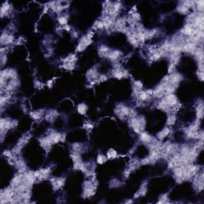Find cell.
<instances>
[{
  "mask_svg": "<svg viewBox=\"0 0 204 204\" xmlns=\"http://www.w3.org/2000/svg\"><path fill=\"white\" fill-rule=\"evenodd\" d=\"M128 124L135 132L140 133L144 131L145 125H146V121H145V118L144 116H135L133 117H130Z\"/></svg>",
  "mask_w": 204,
  "mask_h": 204,
  "instance_id": "obj_1",
  "label": "cell"
},
{
  "mask_svg": "<svg viewBox=\"0 0 204 204\" xmlns=\"http://www.w3.org/2000/svg\"><path fill=\"white\" fill-rule=\"evenodd\" d=\"M16 121H13L12 119L7 117H2L0 121V132H1V142L3 141L5 135L9 130L12 129L17 125Z\"/></svg>",
  "mask_w": 204,
  "mask_h": 204,
  "instance_id": "obj_2",
  "label": "cell"
},
{
  "mask_svg": "<svg viewBox=\"0 0 204 204\" xmlns=\"http://www.w3.org/2000/svg\"><path fill=\"white\" fill-rule=\"evenodd\" d=\"M115 112H116V116L121 119H124L126 117L130 118V117H133L136 116L134 110L129 107L126 106L125 104H119L115 109Z\"/></svg>",
  "mask_w": 204,
  "mask_h": 204,
  "instance_id": "obj_3",
  "label": "cell"
},
{
  "mask_svg": "<svg viewBox=\"0 0 204 204\" xmlns=\"http://www.w3.org/2000/svg\"><path fill=\"white\" fill-rule=\"evenodd\" d=\"M93 33H88L87 34L83 36L81 38L80 41L78 42L77 47H76V50L78 52H81V51L85 50L89 45L92 43V40H93Z\"/></svg>",
  "mask_w": 204,
  "mask_h": 204,
  "instance_id": "obj_4",
  "label": "cell"
},
{
  "mask_svg": "<svg viewBox=\"0 0 204 204\" xmlns=\"http://www.w3.org/2000/svg\"><path fill=\"white\" fill-rule=\"evenodd\" d=\"M14 41V36L10 31L4 30L2 31L0 38V42L2 45V47H7V46L11 45Z\"/></svg>",
  "mask_w": 204,
  "mask_h": 204,
  "instance_id": "obj_5",
  "label": "cell"
},
{
  "mask_svg": "<svg viewBox=\"0 0 204 204\" xmlns=\"http://www.w3.org/2000/svg\"><path fill=\"white\" fill-rule=\"evenodd\" d=\"M135 96L138 101L141 103L148 102L153 97V89L152 90H140L135 93Z\"/></svg>",
  "mask_w": 204,
  "mask_h": 204,
  "instance_id": "obj_6",
  "label": "cell"
},
{
  "mask_svg": "<svg viewBox=\"0 0 204 204\" xmlns=\"http://www.w3.org/2000/svg\"><path fill=\"white\" fill-rule=\"evenodd\" d=\"M96 187L93 182L87 180L84 183V195L86 197H91L95 194Z\"/></svg>",
  "mask_w": 204,
  "mask_h": 204,
  "instance_id": "obj_7",
  "label": "cell"
},
{
  "mask_svg": "<svg viewBox=\"0 0 204 204\" xmlns=\"http://www.w3.org/2000/svg\"><path fill=\"white\" fill-rule=\"evenodd\" d=\"M112 76H114L115 78L122 79L127 77V76H128V71H126L125 70L121 69V67L120 65H116V68L112 71Z\"/></svg>",
  "mask_w": 204,
  "mask_h": 204,
  "instance_id": "obj_8",
  "label": "cell"
},
{
  "mask_svg": "<svg viewBox=\"0 0 204 204\" xmlns=\"http://www.w3.org/2000/svg\"><path fill=\"white\" fill-rule=\"evenodd\" d=\"M122 57V53L121 51L117 50H109V52L107 54L106 58L108 59H109L112 62H117L121 59V58Z\"/></svg>",
  "mask_w": 204,
  "mask_h": 204,
  "instance_id": "obj_9",
  "label": "cell"
},
{
  "mask_svg": "<svg viewBox=\"0 0 204 204\" xmlns=\"http://www.w3.org/2000/svg\"><path fill=\"white\" fill-rule=\"evenodd\" d=\"M12 11V7L11 5L8 2H4L2 4L1 7V10H0V14H1V18L3 19L4 17L8 16Z\"/></svg>",
  "mask_w": 204,
  "mask_h": 204,
  "instance_id": "obj_10",
  "label": "cell"
},
{
  "mask_svg": "<svg viewBox=\"0 0 204 204\" xmlns=\"http://www.w3.org/2000/svg\"><path fill=\"white\" fill-rule=\"evenodd\" d=\"M139 135H140V141H141L142 143H144V144H148V145L149 144H151L152 142L154 141L153 137L151 135L148 134V132H144V131H143V132H140Z\"/></svg>",
  "mask_w": 204,
  "mask_h": 204,
  "instance_id": "obj_11",
  "label": "cell"
},
{
  "mask_svg": "<svg viewBox=\"0 0 204 204\" xmlns=\"http://www.w3.org/2000/svg\"><path fill=\"white\" fill-rule=\"evenodd\" d=\"M170 132H171V129H170L169 127L164 128L160 132H159L157 133V136H156L157 140L159 141H162V140H164L170 134Z\"/></svg>",
  "mask_w": 204,
  "mask_h": 204,
  "instance_id": "obj_12",
  "label": "cell"
},
{
  "mask_svg": "<svg viewBox=\"0 0 204 204\" xmlns=\"http://www.w3.org/2000/svg\"><path fill=\"white\" fill-rule=\"evenodd\" d=\"M86 76L88 77L90 81H98V78L99 75H98V70L96 68H93V69H90L87 71V74H86Z\"/></svg>",
  "mask_w": 204,
  "mask_h": 204,
  "instance_id": "obj_13",
  "label": "cell"
},
{
  "mask_svg": "<svg viewBox=\"0 0 204 204\" xmlns=\"http://www.w3.org/2000/svg\"><path fill=\"white\" fill-rule=\"evenodd\" d=\"M65 183V178H55L52 179V184L55 190H58L62 188Z\"/></svg>",
  "mask_w": 204,
  "mask_h": 204,
  "instance_id": "obj_14",
  "label": "cell"
},
{
  "mask_svg": "<svg viewBox=\"0 0 204 204\" xmlns=\"http://www.w3.org/2000/svg\"><path fill=\"white\" fill-rule=\"evenodd\" d=\"M58 116V112L56 110H50L46 114V120L49 122H53Z\"/></svg>",
  "mask_w": 204,
  "mask_h": 204,
  "instance_id": "obj_15",
  "label": "cell"
},
{
  "mask_svg": "<svg viewBox=\"0 0 204 204\" xmlns=\"http://www.w3.org/2000/svg\"><path fill=\"white\" fill-rule=\"evenodd\" d=\"M196 116L198 120H201L203 116V104L202 101L198 102L196 106Z\"/></svg>",
  "mask_w": 204,
  "mask_h": 204,
  "instance_id": "obj_16",
  "label": "cell"
},
{
  "mask_svg": "<svg viewBox=\"0 0 204 204\" xmlns=\"http://www.w3.org/2000/svg\"><path fill=\"white\" fill-rule=\"evenodd\" d=\"M76 111L81 115H86L87 111H88V106L85 103H80L76 106Z\"/></svg>",
  "mask_w": 204,
  "mask_h": 204,
  "instance_id": "obj_17",
  "label": "cell"
},
{
  "mask_svg": "<svg viewBox=\"0 0 204 204\" xmlns=\"http://www.w3.org/2000/svg\"><path fill=\"white\" fill-rule=\"evenodd\" d=\"M30 116L31 118L34 120H39L44 116V111L43 110H39V111L31 112L30 113Z\"/></svg>",
  "mask_w": 204,
  "mask_h": 204,
  "instance_id": "obj_18",
  "label": "cell"
},
{
  "mask_svg": "<svg viewBox=\"0 0 204 204\" xmlns=\"http://www.w3.org/2000/svg\"><path fill=\"white\" fill-rule=\"evenodd\" d=\"M68 19H69V16L66 14H61L58 18V23L62 26H65L68 23Z\"/></svg>",
  "mask_w": 204,
  "mask_h": 204,
  "instance_id": "obj_19",
  "label": "cell"
},
{
  "mask_svg": "<svg viewBox=\"0 0 204 204\" xmlns=\"http://www.w3.org/2000/svg\"><path fill=\"white\" fill-rule=\"evenodd\" d=\"M177 11L179 13V14H188L189 11H190V9L188 8V7L184 6L183 3H179L178 7H177Z\"/></svg>",
  "mask_w": 204,
  "mask_h": 204,
  "instance_id": "obj_20",
  "label": "cell"
},
{
  "mask_svg": "<svg viewBox=\"0 0 204 204\" xmlns=\"http://www.w3.org/2000/svg\"><path fill=\"white\" fill-rule=\"evenodd\" d=\"M176 122V116L174 113H169L167 118V126L174 125Z\"/></svg>",
  "mask_w": 204,
  "mask_h": 204,
  "instance_id": "obj_21",
  "label": "cell"
},
{
  "mask_svg": "<svg viewBox=\"0 0 204 204\" xmlns=\"http://www.w3.org/2000/svg\"><path fill=\"white\" fill-rule=\"evenodd\" d=\"M117 152L113 148L109 149V151L107 152V159L108 160H112V159H115V158L117 157Z\"/></svg>",
  "mask_w": 204,
  "mask_h": 204,
  "instance_id": "obj_22",
  "label": "cell"
},
{
  "mask_svg": "<svg viewBox=\"0 0 204 204\" xmlns=\"http://www.w3.org/2000/svg\"><path fill=\"white\" fill-rule=\"evenodd\" d=\"M143 88V84L140 81H135L133 82V90H134L135 93L139 92V91L142 90Z\"/></svg>",
  "mask_w": 204,
  "mask_h": 204,
  "instance_id": "obj_23",
  "label": "cell"
},
{
  "mask_svg": "<svg viewBox=\"0 0 204 204\" xmlns=\"http://www.w3.org/2000/svg\"><path fill=\"white\" fill-rule=\"evenodd\" d=\"M107 156L106 155H103V154H98V156H97V163L98 164H103L104 163L107 161Z\"/></svg>",
  "mask_w": 204,
  "mask_h": 204,
  "instance_id": "obj_24",
  "label": "cell"
},
{
  "mask_svg": "<svg viewBox=\"0 0 204 204\" xmlns=\"http://www.w3.org/2000/svg\"><path fill=\"white\" fill-rule=\"evenodd\" d=\"M147 192V185L146 184H143L140 187V189L138 190V192L136 193V195H135V197H138V196H144Z\"/></svg>",
  "mask_w": 204,
  "mask_h": 204,
  "instance_id": "obj_25",
  "label": "cell"
},
{
  "mask_svg": "<svg viewBox=\"0 0 204 204\" xmlns=\"http://www.w3.org/2000/svg\"><path fill=\"white\" fill-rule=\"evenodd\" d=\"M82 150V144L79 143H74L72 145V151L74 153H80Z\"/></svg>",
  "mask_w": 204,
  "mask_h": 204,
  "instance_id": "obj_26",
  "label": "cell"
},
{
  "mask_svg": "<svg viewBox=\"0 0 204 204\" xmlns=\"http://www.w3.org/2000/svg\"><path fill=\"white\" fill-rule=\"evenodd\" d=\"M93 28L94 30H103V29H104V23H103V22H102L101 19L96 21L95 22H94V24H93Z\"/></svg>",
  "mask_w": 204,
  "mask_h": 204,
  "instance_id": "obj_27",
  "label": "cell"
},
{
  "mask_svg": "<svg viewBox=\"0 0 204 204\" xmlns=\"http://www.w3.org/2000/svg\"><path fill=\"white\" fill-rule=\"evenodd\" d=\"M168 202H169V200H168V197H167V194H164L160 197L158 203H168Z\"/></svg>",
  "mask_w": 204,
  "mask_h": 204,
  "instance_id": "obj_28",
  "label": "cell"
},
{
  "mask_svg": "<svg viewBox=\"0 0 204 204\" xmlns=\"http://www.w3.org/2000/svg\"><path fill=\"white\" fill-rule=\"evenodd\" d=\"M85 128H86L87 130H91V129H93V125L92 124H89V123H87L86 124H85Z\"/></svg>",
  "mask_w": 204,
  "mask_h": 204,
  "instance_id": "obj_29",
  "label": "cell"
},
{
  "mask_svg": "<svg viewBox=\"0 0 204 204\" xmlns=\"http://www.w3.org/2000/svg\"><path fill=\"white\" fill-rule=\"evenodd\" d=\"M198 77L200 78V80L201 81H203V72H200V71H198L197 73Z\"/></svg>",
  "mask_w": 204,
  "mask_h": 204,
  "instance_id": "obj_30",
  "label": "cell"
},
{
  "mask_svg": "<svg viewBox=\"0 0 204 204\" xmlns=\"http://www.w3.org/2000/svg\"><path fill=\"white\" fill-rule=\"evenodd\" d=\"M128 202H131V203H132V200H127V201L125 202V203H128Z\"/></svg>",
  "mask_w": 204,
  "mask_h": 204,
  "instance_id": "obj_31",
  "label": "cell"
}]
</instances>
